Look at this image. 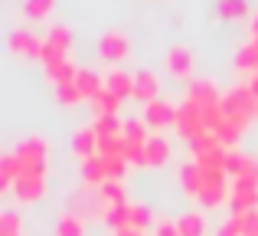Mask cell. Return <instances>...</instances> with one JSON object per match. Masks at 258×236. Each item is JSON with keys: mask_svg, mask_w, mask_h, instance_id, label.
I'll use <instances>...</instances> for the list:
<instances>
[{"mask_svg": "<svg viewBox=\"0 0 258 236\" xmlns=\"http://www.w3.org/2000/svg\"><path fill=\"white\" fill-rule=\"evenodd\" d=\"M248 13V0H219V17L222 20H239Z\"/></svg>", "mask_w": 258, "mask_h": 236, "instance_id": "28", "label": "cell"}, {"mask_svg": "<svg viewBox=\"0 0 258 236\" xmlns=\"http://www.w3.org/2000/svg\"><path fill=\"white\" fill-rule=\"evenodd\" d=\"M144 154H147V164H167L170 154H173L170 138H167L164 131H154L151 138H147V145H144Z\"/></svg>", "mask_w": 258, "mask_h": 236, "instance_id": "13", "label": "cell"}, {"mask_svg": "<svg viewBox=\"0 0 258 236\" xmlns=\"http://www.w3.org/2000/svg\"><path fill=\"white\" fill-rule=\"evenodd\" d=\"M151 125V131H164V128H170L176 121V105L164 102V99H154V102L144 105V115H141Z\"/></svg>", "mask_w": 258, "mask_h": 236, "instance_id": "5", "label": "cell"}, {"mask_svg": "<svg viewBox=\"0 0 258 236\" xmlns=\"http://www.w3.org/2000/svg\"><path fill=\"white\" fill-rule=\"evenodd\" d=\"M0 236H20V213L17 210L0 213Z\"/></svg>", "mask_w": 258, "mask_h": 236, "instance_id": "29", "label": "cell"}, {"mask_svg": "<svg viewBox=\"0 0 258 236\" xmlns=\"http://www.w3.org/2000/svg\"><path fill=\"white\" fill-rule=\"evenodd\" d=\"M176 230H180V236H203L206 233V217L196 213V210H189V213H183V217L176 220Z\"/></svg>", "mask_w": 258, "mask_h": 236, "instance_id": "21", "label": "cell"}, {"mask_svg": "<svg viewBox=\"0 0 258 236\" xmlns=\"http://www.w3.org/2000/svg\"><path fill=\"white\" fill-rule=\"evenodd\" d=\"M17 197L23 200V204H36L39 197L46 194V177H33V174H20V180H17Z\"/></svg>", "mask_w": 258, "mask_h": 236, "instance_id": "16", "label": "cell"}, {"mask_svg": "<svg viewBox=\"0 0 258 236\" xmlns=\"http://www.w3.org/2000/svg\"><path fill=\"white\" fill-rule=\"evenodd\" d=\"M229 207H232V213L258 210V180H232V187H229Z\"/></svg>", "mask_w": 258, "mask_h": 236, "instance_id": "4", "label": "cell"}, {"mask_svg": "<svg viewBox=\"0 0 258 236\" xmlns=\"http://www.w3.org/2000/svg\"><path fill=\"white\" fill-rule=\"evenodd\" d=\"M82 180H85V187H101L108 180V167H105V161H101L98 154L82 161Z\"/></svg>", "mask_w": 258, "mask_h": 236, "instance_id": "18", "label": "cell"}, {"mask_svg": "<svg viewBox=\"0 0 258 236\" xmlns=\"http://www.w3.org/2000/svg\"><path fill=\"white\" fill-rule=\"evenodd\" d=\"M216 236H248L245 213H229V217L219 223V230H216Z\"/></svg>", "mask_w": 258, "mask_h": 236, "instance_id": "24", "label": "cell"}, {"mask_svg": "<svg viewBox=\"0 0 258 236\" xmlns=\"http://www.w3.org/2000/svg\"><path fill=\"white\" fill-rule=\"evenodd\" d=\"M114 236H144V233L134 230V226H121V230H114Z\"/></svg>", "mask_w": 258, "mask_h": 236, "instance_id": "32", "label": "cell"}, {"mask_svg": "<svg viewBox=\"0 0 258 236\" xmlns=\"http://www.w3.org/2000/svg\"><path fill=\"white\" fill-rule=\"evenodd\" d=\"M235 66H239L242 72H248V76H255L258 69V46L255 43H245L239 53H235Z\"/></svg>", "mask_w": 258, "mask_h": 236, "instance_id": "26", "label": "cell"}, {"mask_svg": "<svg viewBox=\"0 0 258 236\" xmlns=\"http://www.w3.org/2000/svg\"><path fill=\"white\" fill-rule=\"evenodd\" d=\"M72 151L79 154V161H88L98 154V134H95V128H79L76 134H72Z\"/></svg>", "mask_w": 258, "mask_h": 236, "instance_id": "17", "label": "cell"}, {"mask_svg": "<svg viewBox=\"0 0 258 236\" xmlns=\"http://www.w3.org/2000/svg\"><path fill=\"white\" fill-rule=\"evenodd\" d=\"M10 50L17 53V56H36L43 53V39L36 36L33 30H26V26H17V30L10 33Z\"/></svg>", "mask_w": 258, "mask_h": 236, "instance_id": "8", "label": "cell"}, {"mask_svg": "<svg viewBox=\"0 0 258 236\" xmlns=\"http://www.w3.org/2000/svg\"><path fill=\"white\" fill-rule=\"evenodd\" d=\"M167 69H170L173 79H189L193 76V53L186 46H173L167 53Z\"/></svg>", "mask_w": 258, "mask_h": 236, "instance_id": "11", "label": "cell"}, {"mask_svg": "<svg viewBox=\"0 0 258 236\" xmlns=\"http://www.w3.org/2000/svg\"><path fill=\"white\" fill-rule=\"evenodd\" d=\"M255 76H258V69H255Z\"/></svg>", "mask_w": 258, "mask_h": 236, "instance_id": "34", "label": "cell"}, {"mask_svg": "<svg viewBox=\"0 0 258 236\" xmlns=\"http://www.w3.org/2000/svg\"><path fill=\"white\" fill-rule=\"evenodd\" d=\"M69 46H72V30L69 26H52V30L46 33V39H43L39 59H43L46 66H52V63H59V59L69 56Z\"/></svg>", "mask_w": 258, "mask_h": 236, "instance_id": "3", "label": "cell"}, {"mask_svg": "<svg viewBox=\"0 0 258 236\" xmlns=\"http://www.w3.org/2000/svg\"><path fill=\"white\" fill-rule=\"evenodd\" d=\"M226 174H229V180H258V161L245 151H229Z\"/></svg>", "mask_w": 258, "mask_h": 236, "instance_id": "6", "label": "cell"}, {"mask_svg": "<svg viewBox=\"0 0 258 236\" xmlns=\"http://www.w3.org/2000/svg\"><path fill=\"white\" fill-rule=\"evenodd\" d=\"M105 89L118 99H134V72H124V69H111L105 76Z\"/></svg>", "mask_w": 258, "mask_h": 236, "instance_id": "14", "label": "cell"}, {"mask_svg": "<svg viewBox=\"0 0 258 236\" xmlns=\"http://www.w3.org/2000/svg\"><path fill=\"white\" fill-rule=\"evenodd\" d=\"M98 197H101V210H105V217L114 210V207L131 204V200H127V194H124V184H121V180H105V184L98 187Z\"/></svg>", "mask_w": 258, "mask_h": 236, "instance_id": "12", "label": "cell"}, {"mask_svg": "<svg viewBox=\"0 0 258 236\" xmlns=\"http://www.w3.org/2000/svg\"><path fill=\"white\" fill-rule=\"evenodd\" d=\"M154 236H180L176 220H157V223H154Z\"/></svg>", "mask_w": 258, "mask_h": 236, "instance_id": "31", "label": "cell"}, {"mask_svg": "<svg viewBox=\"0 0 258 236\" xmlns=\"http://www.w3.org/2000/svg\"><path fill=\"white\" fill-rule=\"evenodd\" d=\"M222 112H226V118H232L235 125H242V128L258 115V99H255V92L248 89V82L232 85L229 92H222Z\"/></svg>", "mask_w": 258, "mask_h": 236, "instance_id": "1", "label": "cell"}, {"mask_svg": "<svg viewBox=\"0 0 258 236\" xmlns=\"http://www.w3.org/2000/svg\"><path fill=\"white\" fill-rule=\"evenodd\" d=\"M118 96H111L108 89H101L98 96L92 99V109H95V118H105V115H118Z\"/></svg>", "mask_w": 258, "mask_h": 236, "instance_id": "23", "label": "cell"}, {"mask_svg": "<svg viewBox=\"0 0 258 236\" xmlns=\"http://www.w3.org/2000/svg\"><path fill=\"white\" fill-rule=\"evenodd\" d=\"M180 184L186 187V194H193L203 187V167L196 164V161H186V164H180Z\"/></svg>", "mask_w": 258, "mask_h": 236, "instance_id": "22", "label": "cell"}, {"mask_svg": "<svg viewBox=\"0 0 258 236\" xmlns=\"http://www.w3.org/2000/svg\"><path fill=\"white\" fill-rule=\"evenodd\" d=\"M151 223H154L151 207H144V204H131V207H127V226H134V230L144 233Z\"/></svg>", "mask_w": 258, "mask_h": 236, "instance_id": "25", "label": "cell"}, {"mask_svg": "<svg viewBox=\"0 0 258 236\" xmlns=\"http://www.w3.org/2000/svg\"><path fill=\"white\" fill-rule=\"evenodd\" d=\"M56 236H85V220H82V213L66 210L62 217H59V223H56Z\"/></svg>", "mask_w": 258, "mask_h": 236, "instance_id": "20", "label": "cell"}, {"mask_svg": "<svg viewBox=\"0 0 258 236\" xmlns=\"http://www.w3.org/2000/svg\"><path fill=\"white\" fill-rule=\"evenodd\" d=\"M173 128L189 141V145H193V141H200L203 134H209L206 115H203V109L193 102V99H183V105H176V121H173Z\"/></svg>", "mask_w": 258, "mask_h": 236, "instance_id": "2", "label": "cell"}, {"mask_svg": "<svg viewBox=\"0 0 258 236\" xmlns=\"http://www.w3.org/2000/svg\"><path fill=\"white\" fill-rule=\"evenodd\" d=\"M76 89L82 92L85 102H92V99L98 96L101 89H105V76H98L95 69H85V66H79V72H76Z\"/></svg>", "mask_w": 258, "mask_h": 236, "instance_id": "15", "label": "cell"}, {"mask_svg": "<svg viewBox=\"0 0 258 236\" xmlns=\"http://www.w3.org/2000/svg\"><path fill=\"white\" fill-rule=\"evenodd\" d=\"M20 236H23V233H20Z\"/></svg>", "mask_w": 258, "mask_h": 236, "instance_id": "35", "label": "cell"}, {"mask_svg": "<svg viewBox=\"0 0 258 236\" xmlns=\"http://www.w3.org/2000/svg\"><path fill=\"white\" fill-rule=\"evenodd\" d=\"M252 43L258 46V13H255V20H252Z\"/></svg>", "mask_w": 258, "mask_h": 236, "instance_id": "33", "label": "cell"}, {"mask_svg": "<svg viewBox=\"0 0 258 236\" xmlns=\"http://www.w3.org/2000/svg\"><path fill=\"white\" fill-rule=\"evenodd\" d=\"M160 92V79L154 76L151 69H138L134 72V99H138V102H154V99H160L157 96Z\"/></svg>", "mask_w": 258, "mask_h": 236, "instance_id": "10", "label": "cell"}, {"mask_svg": "<svg viewBox=\"0 0 258 236\" xmlns=\"http://www.w3.org/2000/svg\"><path fill=\"white\" fill-rule=\"evenodd\" d=\"M186 99H193L196 105H216V102H222V92H219V85L213 82V79H193L189 82V89H186Z\"/></svg>", "mask_w": 258, "mask_h": 236, "instance_id": "9", "label": "cell"}, {"mask_svg": "<svg viewBox=\"0 0 258 236\" xmlns=\"http://www.w3.org/2000/svg\"><path fill=\"white\" fill-rule=\"evenodd\" d=\"M98 53L105 59H111V63H121V59L131 56V39H127L124 33L111 30V33H105V36L98 39Z\"/></svg>", "mask_w": 258, "mask_h": 236, "instance_id": "7", "label": "cell"}, {"mask_svg": "<svg viewBox=\"0 0 258 236\" xmlns=\"http://www.w3.org/2000/svg\"><path fill=\"white\" fill-rule=\"evenodd\" d=\"M56 99L62 105H79L82 102V92L76 89V82H66V85H56Z\"/></svg>", "mask_w": 258, "mask_h": 236, "instance_id": "30", "label": "cell"}, {"mask_svg": "<svg viewBox=\"0 0 258 236\" xmlns=\"http://www.w3.org/2000/svg\"><path fill=\"white\" fill-rule=\"evenodd\" d=\"M17 180H20V158H17V151H10L0 161V187H4V191H13Z\"/></svg>", "mask_w": 258, "mask_h": 236, "instance_id": "19", "label": "cell"}, {"mask_svg": "<svg viewBox=\"0 0 258 236\" xmlns=\"http://www.w3.org/2000/svg\"><path fill=\"white\" fill-rule=\"evenodd\" d=\"M52 4L56 0H23V13L30 20H46L52 13Z\"/></svg>", "mask_w": 258, "mask_h": 236, "instance_id": "27", "label": "cell"}]
</instances>
